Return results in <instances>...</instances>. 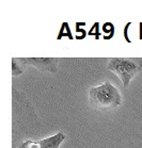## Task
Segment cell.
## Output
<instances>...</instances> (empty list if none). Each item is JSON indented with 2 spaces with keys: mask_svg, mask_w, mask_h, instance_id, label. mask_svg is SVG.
I'll return each instance as SVG.
<instances>
[{
  "mask_svg": "<svg viewBox=\"0 0 142 148\" xmlns=\"http://www.w3.org/2000/svg\"><path fill=\"white\" fill-rule=\"evenodd\" d=\"M140 40H142V23L140 24Z\"/></svg>",
  "mask_w": 142,
  "mask_h": 148,
  "instance_id": "cell-10",
  "label": "cell"
},
{
  "mask_svg": "<svg viewBox=\"0 0 142 148\" xmlns=\"http://www.w3.org/2000/svg\"><path fill=\"white\" fill-rule=\"evenodd\" d=\"M63 36H68L70 40H73V35L71 33V30L68 28V25L66 23H63L62 25V28L60 29V32H59V36H58V40L62 38Z\"/></svg>",
  "mask_w": 142,
  "mask_h": 148,
  "instance_id": "cell-6",
  "label": "cell"
},
{
  "mask_svg": "<svg viewBox=\"0 0 142 148\" xmlns=\"http://www.w3.org/2000/svg\"><path fill=\"white\" fill-rule=\"evenodd\" d=\"M98 28H99V26H98V23L94 24V26L91 28V30L89 31V34H90V35H94V33H93V31H94V32H95V38H98V37H99V33H98Z\"/></svg>",
  "mask_w": 142,
  "mask_h": 148,
  "instance_id": "cell-9",
  "label": "cell"
},
{
  "mask_svg": "<svg viewBox=\"0 0 142 148\" xmlns=\"http://www.w3.org/2000/svg\"><path fill=\"white\" fill-rule=\"evenodd\" d=\"M19 61H16V59H13L12 60V76L13 77H16V76H19V75L23 74V69L19 66Z\"/></svg>",
  "mask_w": 142,
  "mask_h": 148,
  "instance_id": "cell-7",
  "label": "cell"
},
{
  "mask_svg": "<svg viewBox=\"0 0 142 148\" xmlns=\"http://www.w3.org/2000/svg\"><path fill=\"white\" fill-rule=\"evenodd\" d=\"M107 69L108 71H114L116 76H118L121 81L123 82V85L124 88H127L129 85V82L132 80V78L130 77V75L126 71V69L124 68V66L122 65L121 59L119 58H114V59H110L108 61V64H107Z\"/></svg>",
  "mask_w": 142,
  "mask_h": 148,
  "instance_id": "cell-3",
  "label": "cell"
},
{
  "mask_svg": "<svg viewBox=\"0 0 142 148\" xmlns=\"http://www.w3.org/2000/svg\"><path fill=\"white\" fill-rule=\"evenodd\" d=\"M89 100L94 109L107 111L118 108L121 104L122 97L118 88L110 81H106L97 86L90 88Z\"/></svg>",
  "mask_w": 142,
  "mask_h": 148,
  "instance_id": "cell-1",
  "label": "cell"
},
{
  "mask_svg": "<svg viewBox=\"0 0 142 148\" xmlns=\"http://www.w3.org/2000/svg\"><path fill=\"white\" fill-rule=\"evenodd\" d=\"M21 148H41V146H40L39 141L34 142V141L28 140V141L24 142V143L21 144Z\"/></svg>",
  "mask_w": 142,
  "mask_h": 148,
  "instance_id": "cell-8",
  "label": "cell"
},
{
  "mask_svg": "<svg viewBox=\"0 0 142 148\" xmlns=\"http://www.w3.org/2000/svg\"><path fill=\"white\" fill-rule=\"evenodd\" d=\"M65 140V135L62 132H58L57 134L52 135L50 138H44L39 141L41 148H59L62 142Z\"/></svg>",
  "mask_w": 142,
  "mask_h": 148,
  "instance_id": "cell-4",
  "label": "cell"
},
{
  "mask_svg": "<svg viewBox=\"0 0 142 148\" xmlns=\"http://www.w3.org/2000/svg\"><path fill=\"white\" fill-rule=\"evenodd\" d=\"M103 32H104V38L110 40L114 34V26L111 23H106L103 26Z\"/></svg>",
  "mask_w": 142,
  "mask_h": 148,
  "instance_id": "cell-5",
  "label": "cell"
},
{
  "mask_svg": "<svg viewBox=\"0 0 142 148\" xmlns=\"http://www.w3.org/2000/svg\"><path fill=\"white\" fill-rule=\"evenodd\" d=\"M19 62L23 65H29L33 66L40 71H48V73H56L57 71V66L59 63L58 59H20Z\"/></svg>",
  "mask_w": 142,
  "mask_h": 148,
  "instance_id": "cell-2",
  "label": "cell"
}]
</instances>
